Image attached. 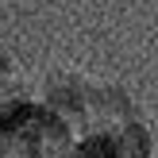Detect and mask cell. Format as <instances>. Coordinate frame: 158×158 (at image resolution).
Listing matches in <instances>:
<instances>
[{
	"label": "cell",
	"mask_w": 158,
	"mask_h": 158,
	"mask_svg": "<svg viewBox=\"0 0 158 158\" xmlns=\"http://www.w3.org/2000/svg\"><path fill=\"white\" fill-rule=\"evenodd\" d=\"M4 69H8V58H4V54H0V73H4Z\"/></svg>",
	"instance_id": "cell-1"
}]
</instances>
